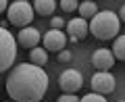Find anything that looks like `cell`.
I'll list each match as a JSON object with an SVG mask.
<instances>
[{
	"label": "cell",
	"instance_id": "9a60e30c",
	"mask_svg": "<svg viewBox=\"0 0 125 102\" xmlns=\"http://www.w3.org/2000/svg\"><path fill=\"white\" fill-rule=\"evenodd\" d=\"M58 6H61L65 13H75L77 6H79V2H77V0H61V2H58Z\"/></svg>",
	"mask_w": 125,
	"mask_h": 102
},
{
	"label": "cell",
	"instance_id": "6da1fadb",
	"mask_svg": "<svg viewBox=\"0 0 125 102\" xmlns=\"http://www.w3.org/2000/svg\"><path fill=\"white\" fill-rule=\"evenodd\" d=\"M48 90V75L33 62H21L6 77V94L13 102H40Z\"/></svg>",
	"mask_w": 125,
	"mask_h": 102
},
{
	"label": "cell",
	"instance_id": "5b68a950",
	"mask_svg": "<svg viewBox=\"0 0 125 102\" xmlns=\"http://www.w3.org/2000/svg\"><path fill=\"white\" fill-rule=\"evenodd\" d=\"M83 85V77L75 69H65L58 75V88L62 90V94H77Z\"/></svg>",
	"mask_w": 125,
	"mask_h": 102
},
{
	"label": "cell",
	"instance_id": "ac0fdd59",
	"mask_svg": "<svg viewBox=\"0 0 125 102\" xmlns=\"http://www.w3.org/2000/svg\"><path fill=\"white\" fill-rule=\"evenodd\" d=\"M65 27V19L62 17H52V21H50V29H62Z\"/></svg>",
	"mask_w": 125,
	"mask_h": 102
},
{
	"label": "cell",
	"instance_id": "7a4b0ae2",
	"mask_svg": "<svg viewBox=\"0 0 125 102\" xmlns=\"http://www.w3.org/2000/svg\"><path fill=\"white\" fill-rule=\"evenodd\" d=\"M88 27H90V33L96 40H113V38L119 36L121 21L117 17V13H113V10H98L90 19Z\"/></svg>",
	"mask_w": 125,
	"mask_h": 102
},
{
	"label": "cell",
	"instance_id": "3957f363",
	"mask_svg": "<svg viewBox=\"0 0 125 102\" xmlns=\"http://www.w3.org/2000/svg\"><path fill=\"white\" fill-rule=\"evenodd\" d=\"M17 56V40L6 27H0V73L9 71Z\"/></svg>",
	"mask_w": 125,
	"mask_h": 102
},
{
	"label": "cell",
	"instance_id": "9c48e42d",
	"mask_svg": "<svg viewBox=\"0 0 125 102\" xmlns=\"http://www.w3.org/2000/svg\"><path fill=\"white\" fill-rule=\"evenodd\" d=\"M92 65H94V69H98V71H108V69H113V65H115V56H113V52L108 48H98L92 54Z\"/></svg>",
	"mask_w": 125,
	"mask_h": 102
},
{
	"label": "cell",
	"instance_id": "e0dca14e",
	"mask_svg": "<svg viewBox=\"0 0 125 102\" xmlns=\"http://www.w3.org/2000/svg\"><path fill=\"white\" fill-rule=\"evenodd\" d=\"M56 102H79V98H77V94H61Z\"/></svg>",
	"mask_w": 125,
	"mask_h": 102
},
{
	"label": "cell",
	"instance_id": "44dd1931",
	"mask_svg": "<svg viewBox=\"0 0 125 102\" xmlns=\"http://www.w3.org/2000/svg\"><path fill=\"white\" fill-rule=\"evenodd\" d=\"M119 21H123V23H125V4L121 6V10H119Z\"/></svg>",
	"mask_w": 125,
	"mask_h": 102
},
{
	"label": "cell",
	"instance_id": "8fae6325",
	"mask_svg": "<svg viewBox=\"0 0 125 102\" xmlns=\"http://www.w3.org/2000/svg\"><path fill=\"white\" fill-rule=\"evenodd\" d=\"M33 10L42 17H50L56 10V2L54 0H33Z\"/></svg>",
	"mask_w": 125,
	"mask_h": 102
},
{
	"label": "cell",
	"instance_id": "52a82bcc",
	"mask_svg": "<svg viewBox=\"0 0 125 102\" xmlns=\"http://www.w3.org/2000/svg\"><path fill=\"white\" fill-rule=\"evenodd\" d=\"M42 42H44L46 50H50V52H61L65 48V44H67V36L61 29H48L42 36Z\"/></svg>",
	"mask_w": 125,
	"mask_h": 102
},
{
	"label": "cell",
	"instance_id": "2e32d148",
	"mask_svg": "<svg viewBox=\"0 0 125 102\" xmlns=\"http://www.w3.org/2000/svg\"><path fill=\"white\" fill-rule=\"evenodd\" d=\"M79 102H106V98L102 94H96V92H90L85 94L83 98H79Z\"/></svg>",
	"mask_w": 125,
	"mask_h": 102
},
{
	"label": "cell",
	"instance_id": "5bb4252c",
	"mask_svg": "<svg viewBox=\"0 0 125 102\" xmlns=\"http://www.w3.org/2000/svg\"><path fill=\"white\" fill-rule=\"evenodd\" d=\"M113 56L115 61H123L125 62V36H117L115 42H113Z\"/></svg>",
	"mask_w": 125,
	"mask_h": 102
},
{
	"label": "cell",
	"instance_id": "d6986e66",
	"mask_svg": "<svg viewBox=\"0 0 125 102\" xmlns=\"http://www.w3.org/2000/svg\"><path fill=\"white\" fill-rule=\"evenodd\" d=\"M71 58H73V52H69V50L62 48L61 52H58V61H61V62H69Z\"/></svg>",
	"mask_w": 125,
	"mask_h": 102
},
{
	"label": "cell",
	"instance_id": "30bf717a",
	"mask_svg": "<svg viewBox=\"0 0 125 102\" xmlns=\"http://www.w3.org/2000/svg\"><path fill=\"white\" fill-rule=\"evenodd\" d=\"M67 31H69V38H71V42H79L83 40L85 36L90 33V27H88V21L85 19H71V21L67 23Z\"/></svg>",
	"mask_w": 125,
	"mask_h": 102
},
{
	"label": "cell",
	"instance_id": "ba28073f",
	"mask_svg": "<svg viewBox=\"0 0 125 102\" xmlns=\"http://www.w3.org/2000/svg\"><path fill=\"white\" fill-rule=\"evenodd\" d=\"M42 40V33L36 29L33 25H27V27H21V31L17 33V42L19 46H23V48H36L38 44H40Z\"/></svg>",
	"mask_w": 125,
	"mask_h": 102
},
{
	"label": "cell",
	"instance_id": "8992f818",
	"mask_svg": "<svg viewBox=\"0 0 125 102\" xmlns=\"http://www.w3.org/2000/svg\"><path fill=\"white\" fill-rule=\"evenodd\" d=\"M90 85H92V90L96 94H102V96H106V94H113L115 92V77H113V73L108 71H96L92 75V81H90Z\"/></svg>",
	"mask_w": 125,
	"mask_h": 102
},
{
	"label": "cell",
	"instance_id": "ffe728a7",
	"mask_svg": "<svg viewBox=\"0 0 125 102\" xmlns=\"http://www.w3.org/2000/svg\"><path fill=\"white\" fill-rule=\"evenodd\" d=\"M9 9V0H0V13H4Z\"/></svg>",
	"mask_w": 125,
	"mask_h": 102
},
{
	"label": "cell",
	"instance_id": "7c38bea8",
	"mask_svg": "<svg viewBox=\"0 0 125 102\" xmlns=\"http://www.w3.org/2000/svg\"><path fill=\"white\" fill-rule=\"evenodd\" d=\"M29 62H33V65H38V67H44L46 62H48V50H46V48H40V46L31 48V52H29Z\"/></svg>",
	"mask_w": 125,
	"mask_h": 102
},
{
	"label": "cell",
	"instance_id": "7402d4cb",
	"mask_svg": "<svg viewBox=\"0 0 125 102\" xmlns=\"http://www.w3.org/2000/svg\"><path fill=\"white\" fill-rule=\"evenodd\" d=\"M119 102H125V100H119Z\"/></svg>",
	"mask_w": 125,
	"mask_h": 102
},
{
	"label": "cell",
	"instance_id": "277c9868",
	"mask_svg": "<svg viewBox=\"0 0 125 102\" xmlns=\"http://www.w3.org/2000/svg\"><path fill=\"white\" fill-rule=\"evenodd\" d=\"M6 17H9L10 25L27 27L33 21V6L29 2H25V0H15V2L9 4V9H6Z\"/></svg>",
	"mask_w": 125,
	"mask_h": 102
},
{
	"label": "cell",
	"instance_id": "4fadbf2b",
	"mask_svg": "<svg viewBox=\"0 0 125 102\" xmlns=\"http://www.w3.org/2000/svg\"><path fill=\"white\" fill-rule=\"evenodd\" d=\"M77 10H79V17L88 21V19H92L94 15L98 13V6H96V2H92V0H85V2H79Z\"/></svg>",
	"mask_w": 125,
	"mask_h": 102
}]
</instances>
